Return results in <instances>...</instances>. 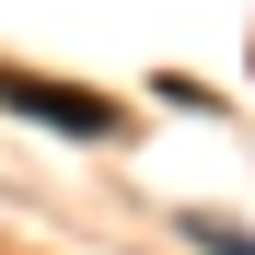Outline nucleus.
I'll return each mask as SVG.
<instances>
[{
  "instance_id": "f257e3e1",
  "label": "nucleus",
  "mask_w": 255,
  "mask_h": 255,
  "mask_svg": "<svg viewBox=\"0 0 255 255\" xmlns=\"http://www.w3.org/2000/svg\"><path fill=\"white\" fill-rule=\"evenodd\" d=\"M0 105L35 116V128H81V139H116V105L81 93V81H47V70H0Z\"/></svg>"
}]
</instances>
